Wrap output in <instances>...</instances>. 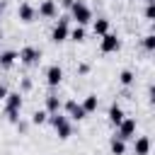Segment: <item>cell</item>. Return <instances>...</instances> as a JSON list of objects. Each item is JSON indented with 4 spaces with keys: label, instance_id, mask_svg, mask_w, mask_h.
<instances>
[{
    "label": "cell",
    "instance_id": "cell-21",
    "mask_svg": "<svg viewBox=\"0 0 155 155\" xmlns=\"http://www.w3.org/2000/svg\"><path fill=\"white\" fill-rule=\"evenodd\" d=\"M133 80H136V75H133V70H121V73H119V82H121L124 87H128V85H133Z\"/></svg>",
    "mask_w": 155,
    "mask_h": 155
},
{
    "label": "cell",
    "instance_id": "cell-12",
    "mask_svg": "<svg viewBox=\"0 0 155 155\" xmlns=\"http://www.w3.org/2000/svg\"><path fill=\"white\" fill-rule=\"evenodd\" d=\"M133 153L136 155H148L150 153V138L148 136H138L133 140Z\"/></svg>",
    "mask_w": 155,
    "mask_h": 155
},
{
    "label": "cell",
    "instance_id": "cell-5",
    "mask_svg": "<svg viewBox=\"0 0 155 155\" xmlns=\"http://www.w3.org/2000/svg\"><path fill=\"white\" fill-rule=\"evenodd\" d=\"M102 41H99V51L102 53H116L119 48H121V39L116 36V34H111V31H107L104 36H99Z\"/></svg>",
    "mask_w": 155,
    "mask_h": 155
},
{
    "label": "cell",
    "instance_id": "cell-1",
    "mask_svg": "<svg viewBox=\"0 0 155 155\" xmlns=\"http://www.w3.org/2000/svg\"><path fill=\"white\" fill-rule=\"evenodd\" d=\"M48 124L56 128V136H58L61 140H68V138L73 136V126H70V121H68L65 114H61V111L48 114Z\"/></svg>",
    "mask_w": 155,
    "mask_h": 155
},
{
    "label": "cell",
    "instance_id": "cell-3",
    "mask_svg": "<svg viewBox=\"0 0 155 155\" xmlns=\"http://www.w3.org/2000/svg\"><path fill=\"white\" fill-rule=\"evenodd\" d=\"M70 17H73L80 27H85L87 22H92V10H90L82 0H73V5H70Z\"/></svg>",
    "mask_w": 155,
    "mask_h": 155
},
{
    "label": "cell",
    "instance_id": "cell-14",
    "mask_svg": "<svg viewBox=\"0 0 155 155\" xmlns=\"http://www.w3.org/2000/svg\"><path fill=\"white\" fill-rule=\"evenodd\" d=\"M124 116H126V114H124V109H121V107L114 102V104L109 107V121H111L114 126H119V124L124 121Z\"/></svg>",
    "mask_w": 155,
    "mask_h": 155
},
{
    "label": "cell",
    "instance_id": "cell-19",
    "mask_svg": "<svg viewBox=\"0 0 155 155\" xmlns=\"http://www.w3.org/2000/svg\"><path fill=\"white\" fill-rule=\"evenodd\" d=\"M85 36H87V31H85V27H80V24H78L75 29H70V31H68V39H70V41H75V44H82V41H85Z\"/></svg>",
    "mask_w": 155,
    "mask_h": 155
},
{
    "label": "cell",
    "instance_id": "cell-9",
    "mask_svg": "<svg viewBox=\"0 0 155 155\" xmlns=\"http://www.w3.org/2000/svg\"><path fill=\"white\" fill-rule=\"evenodd\" d=\"M36 17H39V15H36V7H31L29 2H22V5L17 7V19H19V22H24V24H31Z\"/></svg>",
    "mask_w": 155,
    "mask_h": 155
},
{
    "label": "cell",
    "instance_id": "cell-13",
    "mask_svg": "<svg viewBox=\"0 0 155 155\" xmlns=\"http://www.w3.org/2000/svg\"><path fill=\"white\" fill-rule=\"evenodd\" d=\"M61 109H63L61 97H58V94H48V97H46V111H48V114H56V111H61Z\"/></svg>",
    "mask_w": 155,
    "mask_h": 155
},
{
    "label": "cell",
    "instance_id": "cell-17",
    "mask_svg": "<svg viewBox=\"0 0 155 155\" xmlns=\"http://www.w3.org/2000/svg\"><path fill=\"white\" fill-rule=\"evenodd\" d=\"M109 148H111V155H126V140H121L119 136L109 140Z\"/></svg>",
    "mask_w": 155,
    "mask_h": 155
},
{
    "label": "cell",
    "instance_id": "cell-16",
    "mask_svg": "<svg viewBox=\"0 0 155 155\" xmlns=\"http://www.w3.org/2000/svg\"><path fill=\"white\" fill-rule=\"evenodd\" d=\"M92 31H94V36H104V34L109 31V19H107V17H99V19H94V24H92Z\"/></svg>",
    "mask_w": 155,
    "mask_h": 155
},
{
    "label": "cell",
    "instance_id": "cell-24",
    "mask_svg": "<svg viewBox=\"0 0 155 155\" xmlns=\"http://www.w3.org/2000/svg\"><path fill=\"white\" fill-rule=\"evenodd\" d=\"M90 73V63H80L78 65V75H87Z\"/></svg>",
    "mask_w": 155,
    "mask_h": 155
},
{
    "label": "cell",
    "instance_id": "cell-29",
    "mask_svg": "<svg viewBox=\"0 0 155 155\" xmlns=\"http://www.w3.org/2000/svg\"><path fill=\"white\" fill-rule=\"evenodd\" d=\"M2 7H5V2H2V0H0V12H2Z\"/></svg>",
    "mask_w": 155,
    "mask_h": 155
},
{
    "label": "cell",
    "instance_id": "cell-26",
    "mask_svg": "<svg viewBox=\"0 0 155 155\" xmlns=\"http://www.w3.org/2000/svg\"><path fill=\"white\" fill-rule=\"evenodd\" d=\"M27 128H29L27 121H17V131H19V133H27Z\"/></svg>",
    "mask_w": 155,
    "mask_h": 155
},
{
    "label": "cell",
    "instance_id": "cell-10",
    "mask_svg": "<svg viewBox=\"0 0 155 155\" xmlns=\"http://www.w3.org/2000/svg\"><path fill=\"white\" fill-rule=\"evenodd\" d=\"M36 15H39V17H46V19H53V17L58 15V2H56V0H44V2L39 5Z\"/></svg>",
    "mask_w": 155,
    "mask_h": 155
},
{
    "label": "cell",
    "instance_id": "cell-6",
    "mask_svg": "<svg viewBox=\"0 0 155 155\" xmlns=\"http://www.w3.org/2000/svg\"><path fill=\"white\" fill-rule=\"evenodd\" d=\"M17 56H19L17 61H22L24 65H36V63L41 61V48H36V46H24Z\"/></svg>",
    "mask_w": 155,
    "mask_h": 155
},
{
    "label": "cell",
    "instance_id": "cell-30",
    "mask_svg": "<svg viewBox=\"0 0 155 155\" xmlns=\"http://www.w3.org/2000/svg\"><path fill=\"white\" fill-rule=\"evenodd\" d=\"M0 41H2V27H0Z\"/></svg>",
    "mask_w": 155,
    "mask_h": 155
},
{
    "label": "cell",
    "instance_id": "cell-8",
    "mask_svg": "<svg viewBox=\"0 0 155 155\" xmlns=\"http://www.w3.org/2000/svg\"><path fill=\"white\" fill-rule=\"evenodd\" d=\"M63 109H65V116L73 119V121H82V119L87 116V111L82 109V104H78L75 99H68V102L63 104Z\"/></svg>",
    "mask_w": 155,
    "mask_h": 155
},
{
    "label": "cell",
    "instance_id": "cell-20",
    "mask_svg": "<svg viewBox=\"0 0 155 155\" xmlns=\"http://www.w3.org/2000/svg\"><path fill=\"white\" fill-rule=\"evenodd\" d=\"M48 121V111L46 109H36L34 114H31V124L34 126H41V124H46Z\"/></svg>",
    "mask_w": 155,
    "mask_h": 155
},
{
    "label": "cell",
    "instance_id": "cell-25",
    "mask_svg": "<svg viewBox=\"0 0 155 155\" xmlns=\"http://www.w3.org/2000/svg\"><path fill=\"white\" fill-rule=\"evenodd\" d=\"M31 90V80L29 78H22V92H29Z\"/></svg>",
    "mask_w": 155,
    "mask_h": 155
},
{
    "label": "cell",
    "instance_id": "cell-11",
    "mask_svg": "<svg viewBox=\"0 0 155 155\" xmlns=\"http://www.w3.org/2000/svg\"><path fill=\"white\" fill-rule=\"evenodd\" d=\"M46 82H48L51 87H56V85L63 82V68H61L58 63H53V65L46 68Z\"/></svg>",
    "mask_w": 155,
    "mask_h": 155
},
{
    "label": "cell",
    "instance_id": "cell-7",
    "mask_svg": "<svg viewBox=\"0 0 155 155\" xmlns=\"http://www.w3.org/2000/svg\"><path fill=\"white\" fill-rule=\"evenodd\" d=\"M116 136H119L121 140H131V138H136V119L124 116V121L116 126Z\"/></svg>",
    "mask_w": 155,
    "mask_h": 155
},
{
    "label": "cell",
    "instance_id": "cell-28",
    "mask_svg": "<svg viewBox=\"0 0 155 155\" xmlns=\"http://www.w3.org/2000/svg\"><path fill=\"white\" fill-rule=\"evenodd\" d=\"M61 5H63V7H68V10H70V5H73V0H61Z\"/></svg>",
    "mask_w": 155,
    "mask_h": 155
},
{
    "label": "cell",
    "instance_id": "cell-18",
    "mask_svg": "<svg viewBox=\"0 0 155 155\" xmlns=\"http://www.w3.org/2000/svg\"><path fill=\"white\" fill-rule=\"evenodd\" d=\"M97 107H99V97H97V94H87V97L82 99V109H85L87 114L97 111Z\"/></svg>",
    "mask_w": 155,
    "mask_h": 155
},
{
    "label": "cell",
    "instance_id": "cell-2",
    "mask_svg": "<svg viewBox=\"0 0 155 155\" xmlns=\"http://www.w3.org/2000/svg\"><path fill=\"white\" fill-rule=\"evenodd\" d=\"M2 102H5V116L12 124H17L19 121V111H22V94L19 92H7Z\"/></svg>",
    "mask_w": 155,
    "mask_h": 155
},
{
    "label": "cell",
    "instance_id": "cell-27",
    "mask_svg": "<svg viewBox=\"0 0 155 155\" xmlns=\"http://www.w3.org/2000/svg\"><path fill=\"white\" fill-rule=\"evenodd\" d=\"M5 94H7V87H5V85H0V102L5 99Z\"/></svg>",
    "mask_w": 155,
    "mask_h": 155
},
{
    "label": "cell",
    "instance_id": "cell-23",
    "mask_svg": "<svg viewBox=\"0 0 155 155\" xmlns=\"http://www.w3.org/2000/svg\"><path fill=\"white\" fill-rule=\"evenodd\" d=\"M145 19H148V22L155 19V2H148V5H145Z\"/></svg>",
    "mask_w": 155,
    "mask_h": 155
},
{
    "label": "cell",
    "instance_id": "cell-22",
    "mask_svg": "<svg viewBox=\"0 0 155 155\" xmlns=\"http://www.w3.org/2000/svg\"><path fill=\"white\" fill-rule=\"evenodd\" d=\"M143 48L145 51H155V34H145L143 36Z\"/></svg>",
    "mask_w": 155,
    "mask_h": 155
},
{
    "label": "cell",
    "instance_id": "cell-15",
    "mask_svg": "<svg viewBox=\"0 0 155 155\" xmlns=\"http://www.w3.org/2000/svg\"><path fill=\"white\" fill-rule=\"evenodd\" d=\"M17 51H2L0 53V68H12L15 63H17Z\"/></svg>",
    "mask_w": 155,
    "mask_h": 155
},
{
    "label": "cell",
    "instance_id": "cell-31",
    "mask_svg": "<svg viewBox=\"0 0 155 155\" xmlns=\"http://www.w3.org/2000/svg\"><path fill=\"white\" fill-rule=\"evenodd\" d=\"M148 2H155V0H145V5H148Z\"/></svg>",
    "mask_w": 155,
    "mask_h": 155
},
{
    "label": "cell",
    "instance_id": "cell-4",
    "mask_svg": "<svg viewBox=\"0 0 155 155\" xmlns=\"http://www.w3.org/2000/svg\"><path fill=\"white\" fill-rule=\"evenodd\" d=\"M68 22H70V17H58V22H56V27H53V31H51V41L53 44H63L65 39H68Z\"/></svg>",
    "mask_w": 155,
    "mask_h": 155
}]
</instances>
